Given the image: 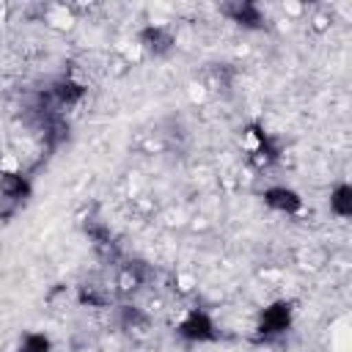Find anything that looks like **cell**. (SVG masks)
Listing matches in <instances>:
<instances>
[{"mask_svg": "<svg viewBox=\"0 0 352 352\" xmlns=\"http://www.w3.org/2000/svg\"><path fill=\"white\" fill-rule=\"evenodd\" d=\"M33 195V176L28 170H0V223L14 220Z\"/></svg>", "mask_w": 352, "mask_h": 352, "instance_id": "cell-1", "label": "cell"}, {"mask_svg": "<svg viewBox=\"0 0 352 352\" xmlns=\"http://www.w3.org/2000/svg\"><path fill=\"white\" fill-rule=\"evenodd\" d=\"M292 322H294V302L292 300H272L258 311L253 341L256 344H272L292 330Z\"/></svg>", "mask_w": 352, "mask_h": 352, "instance_id": "cell-2", "label": "cell"}, {"mask_svg": "<svg viewBox=\"0 0 352 352\" xmlns=\"http://www.w3.org/2000/svg\"><path fill=\"white\" fill-rule=\"evenodd\" d=\"M176 336L187 344H214L220 338V330H217V322L212 319V314L206 308H190L179 319Z\"/></svg>", "mask_w": 352, "mask_h": 352, "instance_id": "cell-3", "label": "cell"}, {"mask_svg": "<svg viewBox=\"0 0 352 352\" xmlns=\"http://www.w3.org/2000/svg\"><path fill=\"white\" fill-rule=\"evenodd\" d=\"M154 278V267L143 258H132V256H124L118 264H116V292L121 297H132L135 292H140L146 283H151Z\"/></svg>", "mask_w": 352, "mask_h": 352, "instance_id": "cell-4", "label": "cell"}, {"mask_svg": "<svg viewBox=\"0 0 352 352\" xmlns=\"http://www.w3.org/2000/svg\"><path fill=\"white\" fill-rule=\"evenodd\" d=\"M138 44L146 55L151 58H165L176 50V33L173 28L168 25H160V22H148L138 30Z\"/></svg>", "mask_w": 352, "mask_h": 352, "instance_id": "cell-5", "label": "cell"}, {"mask_svg": "<svg viewBox=\"0 0 352 352\" xmlns=\"http://www.w3.org/2000/svg\"><path fill=\"white\" fill-rule=\"evenodd\" d=\"M248 135L253 138V148H250V162L261 170H267L270 165H275L283 154V146L275 135H270L261 124H250L248 126Z\"/></svg>", "mask_w": 352, "mask_h": 352, "instance_id": "cell-6", "label": "cell"}, {"mask_svg": "<svg viewBox=\"0 0 352 352\" xmlns=\"http://www.w3.org/2000/svg\"><path fill=\"white\" fill-rule=\"evenodd\" d=\"M47 96H50V102L60 110V113H69V110H74L82 99H85V94H88V88H85V82H80V80H74L72 74H63V77H58V80H52L47 88Z\"/></svg>", "mask_w": 352, "mask_h": 352, "instance_id": "cell-7", "label": "cell"}, {"mask_svg": "<svg viewBox=\"0 0 352 352\" xmlns=\"http://www.w3.org/2000/svg\"><path fill=\"white\" fill-rule=\"evenodd\" d=\"M220 14L228 16L231 22H236L245 30H264V25H267V16H264L261 6L253 3V0H228V3L220 6Z\"/></svg>", "mask_w": 352, "mask_h": 352, "instance_id": "cell-8", "label": "cell"}, {"mask_svg": "<svg viewBox=\"0 0 352 352\" xmlns=\"http://www.w3.org/2000/svg\"><path fill=\"white\" fill-rule=\"evenodd\" d=\"M261 201L272 212L286 214V217H294V214L302 212V195L294 187H289V184H270V187H264L261 190Z\"/></svg>", "mask_w": 352, "mask_h": 352, "instance_id": "cell-9", "label": "cell"}, {"mask_svg": "<svg viewBox=\"0 0 352 352\" xmlns=\"http://www.w3.org/2000/svg\"><path fill=\"white\" fill-rule=\"evenodd\" d=\"M330 212L338 220L352 217V187H349V182H338L330 190Z\"/></svg>", "mask_w": 352, "mask_h": 352, "instance_id": "cell-10", "label": "cell"}, {"mask_svg": "<svg viewBox=\"0 0 352 352\" xmlns=\"http://www.w3.org/2000/svg\"><path fill=\"white\" fill-rule=\"evenodd\" d=\"M118 327L121 330H143L148 327V314L138 308L135 302H121L118 305Z\"/></svg>", "mask_w": 352, "mask_h": 352, "instance_id": "cell-11", "label": "cell"}, {"mask_svg": "<svg viewBox=\"0 0 352 352\" xmlns=\"http://www.w3.org/2000/svg\"><path fill=\"white\" fill-rule=\"evenodd\" d=\"M11 352H52V341L47 333L41 330H30L19 338V344L11 349Z\"/></svg>", "mask_w": 352, "mask_h": 352, "instance_id": "cell-12", "label": "cell"}]
</instances>
